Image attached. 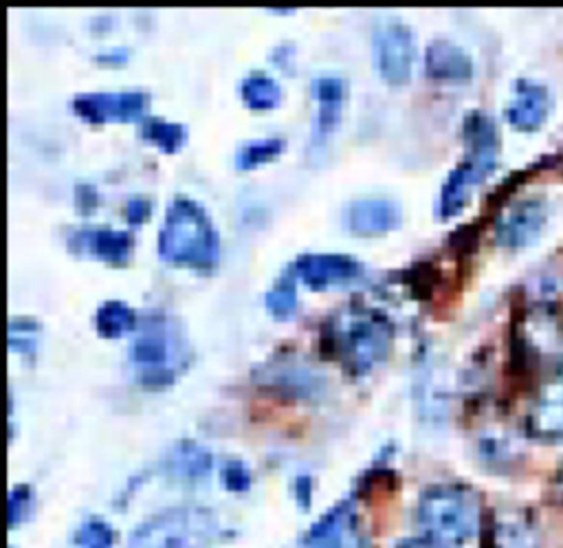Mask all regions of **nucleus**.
Returning a JSON list of instances; mask_svg holds the SVG:
<instances>
[{
  "label": "nucleus",
  "instance_id": "2",
  "mask_svg": "<svg viewBox=\"0 0 563 548\" xmlns=\"http://www.w3.org/2000/svg\"><path fill=\"white\" fill-rule=\"evenodd\" d=\"M323 352L343 363L352 374H365L387 359L391 326L374 310H345L332 315L321 330Z\"/></svg>",
  "mask_w": 563,
  "mask_h": 548
},
{
  "label": "nucleus",
  "instance_id": "17",
  "mask_svg": "<svg viewBox=\"0 0 563 548\" xmlns=\"http://www.w3.org/2000/svg\"><path fill=\"white\" fill-rule=\"evenodd\" d=\"M424 73L435 81H466L473 77V59L462 46L433 40L424 51Z\"/></svg>",
  "mask_w": 563,
  "mask_h": 548
},
{
  "label": "nucleus",
  "instance_id": "16",
  "mask_svg": "<svg viewBox=\"0 0 563 548\" xmlns=\"http://www.w3.org/2000/svg\"><path fill=\"white\" fill-rule=\"evenodd\" d=\"M132 246V235L117 229H84L70 238V249L75 253H88L114 266L128 264Z\"/></svg>",
  "mask_w": 563,
  "mask_h": 548
},
{
  "label": "nucleus",
  "instance_id": "7",
  "mask_svg": "<svg viewBox=\"0 0 563 548\" xmlns=\"http://www.w3.org/2000/svg\"><path fill=\"white\" fill-rule=\"evenodd\" d=\"M374 64L387 84H405L411 77L416 44L413 33L402 20H385L374 31Z\"/></svg>",
  "mask_w": 563,
  "mask_h": 548
},
{
  "label": "nucleus",
  "instance_id": "1",
  "mask_svg": "<svg viewBox=\"0 0 563 548\" xmlns=\"http://www.w3.org/2000/svg\"><path fill=\"white\" fill-rule=\"evenodd\" d=\"M158 255L196 271H211L218 264L220 238L200 202L187 196L172 198L158 231Z\"/></svg>",
  "mask_w": 563,
  "mask_h": 548
},
{
  "label": "nucleus",
  "instance_id": "23",
  "mask_svg": "<svg viewBox=\"0 0 563 548\" xmlns=\"http://www.w3.org/2000/svg\"><path fill=\"white\" fill-rule=\"evenodd\" d=\"M297 275L292 268H286L284 275L271 286L264 297V306L277 319H288L297 310Z\"/></svg>",
  "mask_w": 563,
  "mask_h": 548
},
{
  "label": "nucleus",
  "instance_id": "4",
  "mask_svg": "<svg viewBox=\"0 0 563 548\" xmlns=\"http://www.w3.org/2000/svg\"><path fill=\"white\" fill-rule=\"evenodd\" d=\"M477 495L460 484L429 486L418 500V524L438 548H462L479 530Z\"/></svg>",
  "mask_w": 563,
  "mask_h": 548
},
{
  "label": "nucleus",
  "instance_id": "32",
  "mask_svg": "<svg viewBox=\"0 0 563 548\" xmlns=\"http://www.w3.org/2000/svg\"><path fill=\"white\" fill-rule=\"evenodd\" d=\"M396 548H438V546L431 544L427 537H411V539L398 541Z\"/></svg>",
  "mask_w": 563,
  "mask_h": 548
},
{
  "label": "nucleus",
  "instance_id": "14",
  "mask_svg": "<svg viewBox=\"0 0 563 548\" xmlns=\"http://www.w3.org/2000/svg\"><path fill=\"white\" fill-rule=\"evenodd\" d=\"M257 372L262 374L257 379L260 385L295 398L312 396L323 387V379L312 368H308L306 363L292 361L288 357H282L275 363H266Z\"/></svg>",
  "mask_w": 563,
  "mask_h": 548
},
{
  "label": "nucleus",
  "instance_id": "10",
  "mask_svg": "<svg viewBox=\"0 0 563 548\" xmlns=\"http://www.w3.org/2000/svg\"><path fill=\"white\" fill-rule=\"evenodd\" d=\"M306 548H367L352 502H339L306 535Z\"/></svg>",
  "mask_w": 563,
  "mask_h": 548
},
{
  "label": "nucleus",
  "instance_id": "33",
  "mask_svg": "<svg viewBox=\"0 0 563 548\" xmlns=\"http://www.w3.org/2000/svg\"><path fill=\"white\" fill-rule=\"evenodd\" d=\"M299 495L303 497V508H308V504H310V478L308 475H301L299 480H297V500H299Z\"/></svg>",
  "mask_w": 563,
  "mask_h": 548
},
{
  "label": "nucleus",
  "instance_id": "12",
  "mask_svg": "<svg viewBox=\"0 0 563 548\" xmlns=\"http://www.w3.org/2000/svg\"><path fill=\"white\" fill-rule=\"evenodd\" d=\"M552 110L550 90L534 79H517L512 86V97L504 110L506 121L519 132L539 130Z\"/></svg>",
  "mask_w": 563,
  "mask_h": 548
},
{
  "label": "nucleus",
  "instance_id": "20",
  "mask_svg": "<svg viewBox=\"0 0 563 548\" xmlns=\"http://www.w3.org/2000/svg\"><path fill=\"white\" fill-rule=\"evenodd\" d=\"M136 321H139L136 313L128 304H123L119 299L103 302L97 308V315H95L97 332H99V337H106V339L123 337L125 332L136 328Z\"/></svg>",
  "mask_w": 563,
  "mask_h": 548
},
{
  "label": "nucleus",
  "instance_id": "29",
  "mask_svg": "<svg viewBox=\"0 0 563 548\" xmlns=\"http://www.w3.org/2000/svg\"><path fill=\"white\" fill-rule=\"evenodd\" d=\"M97 202H99V194L92 185L79 183L75 187V207L79 213H92L97 209Z\"/></svg>",
  "mask_w": 563,
  "mask_h": 548
},
{
  "label": "nucleus",
  "instance_id": "19",
  "mask_svg": "<svg viewBox=\"0 0 563 548\" xmlns=\"http://www.w3.org/2000/svg\"><path fill=\"white\" fill-rule=\"evenodd\" d=\"M211 453L194 440H180L165 458V473L174 480L196 482L211 471Z\"/></svg>",
  "mask_w": 563,
  "mask_h": 548
},
{
  "label": "nucleus",
  "instance_id": "31",
  "mask_svg": "<svg viewBox=\"0 0 563 548\" xmlns=\"http://www.w3.org/2000/svg\"><path fill=\"white\" fill-rule=\"evenodd\" d=\"M125 57H128V51H123V48H114V51H108V53H99V55H97V62H106V64H121Z\"/></svg>",
  "mask_w": 563,
  "mask_h": 548
},
{
  "label": "nucleus",
  "instance_id": "21",
  "mask_svg": "<svg viewBox=\"0 0 563 548\" xmlns=\"http://www.w3.org/2000/svg\"><path fill=\"white\" fill-rule=\"evenodd\" d=\"M493 548H539L534 526L523 515H508L493 528Z\"/></svg>",
  "mask_w": 563,
  "mask_h": 548
},
{
  "label": "nucleus",
  "instance_id": "15",
  "mask_svg": "<svg viewBox=\"0 0 563 548\" xmlns=\"http://www.w3.org/2000/svg\"><path fill=\"white\" fill-rule=\"evenodd\" d=\"M528 429L543 440H563V370L539 390L528 414Z\"/></svg>",
  "mask_w": 563,
  "mask_h": 548
},
{
  "label": "nucleus",
  "instance_id": "3",
  "mask_svg": "<svg viewBox=\"0 0 563 548\" xmlns=\"http://www.w3.org/2000/svg\"><path fill=\"white\" fill-rule=\"evenodd\" d=\"M462 134L466 141L464 158L449 172L438 196V216L453 218L471 200L473 189L495 169L499 136L493 119L479 110L464 117Z\"/></svg>",
  "mask_w": 563,
  "mask_h": 548
},
{
  "label": "nucleus",
  "instance_id": "28",
  "mask_svg": "<svg viewBox=\"0 0 563 548\" xmlns=\"http://www.w3.org/2000/svg\"><path fill=\"white\" fill-rule=\"evenodd\" d=\"M222 484L229 491H235V493L246 491L249 484H251V475H249V469L244 467V462H240V460L224 462V467H222Z\"/></svg>",
  "mask_w": 563,
  "mask_h": 548
},
{
  "label": "nucleus",
  "instance_id": "6",
  "mask_svg": "<svg viewBox=\"0 0 563 548\" xmlns=\"http://www.w3.org/2000/svg\"><path fill=\"white\" fill-rule=\"evenodd\" d=\"M218 533L220 524L211 508L174 506L139 524L128 548H209Z\"/></svg>",
  "mask_w": 563,
  "mask_h": 548
},
{
  "label": "nucleus",
  "instance_id": "22",
  "mask_svg": "<svg viewBox=\"0 0 563 548\" xmlns=\"http://www.w3.org/2000/svg\"><path fill=\"white\" fill-rule=\"evenodd\" d=\"M240 95L244 103L253 110H271L282 101L279 84L264 73H253L244 77L240 84Z\"/></svg>",
  "mask_w": 563,
  "mask_h": 548
},
{
  "label": "nucleus",
  "instance_id": "8",
  "mask_svg": "<svg viewBox=\"0 0 563 548\" xmlns=\"http://www.w3.org/2000/svg\"><path fill=\"white\" fill-rule=\"evenodd\" d=\"M545 220L548 205L543 198H521L499 211L495 220V240L506 249H523L541 235Z\"/></svg>",
  "mask_w": 563,
  "mask_h": 548
},
{
  "label": "nucleus",
  "instance_id": "24",
  "mask_svg": "<svg viewBox=\"0 0 563 548\" xmlns=\"http://www.w3.org/2000/svg\"><path fill=\"white\" fill-rule=\"evenodd\" d=\"M141 136L167 154H174L187 141V128L183 123L165 121V119H143Z\"/></svg>",
  "mask_w": 563,
  "mask_h": 548
},
{
  "label": "nucleus",
  "instance_id": "13",
  "mask_svg": "<svg viewBox=\"0 0 563 548\" xmlns=\"http://www.w3.org/2000/svg\"><path fill=\"white\" fill-rule=\"evenodd\" d=\"M402 211L396 200L385 196L356 198L345 209V224L356 235H378L398 229Z\"/></svg>",
  "mask_w": 563,
  "mask_h": 548
},
{
  "label": "nucleus",
  "instance_id": "5",
  "mask_svg": "<svg viewBox=\"0 0 563 548\" xmlns=\"http://www.w3.org/2000/svg\"><path fill=\"white\" fill-rule=\"evenodd\" d=\"M130 361L143 387H167L189 361L185 335L169 317L147 315L130 343Z\"/></svg>",
  "mask_w": 563,
  "mask_h": 548
},
{
  "label": "nucleus",
  "instance_id": "25",
  "mask_svg": "<svg viewBox=\"0 0 563 548\" xmlns=\"http://www.w3.org/2000/svg\"><path fill=\"white\" fill-rule=\"evenodd\" d=\"M286 147V141L279 136H268V139H260V141H251L246 145H242L235 154V167L238 169H253L262 163H268L273 158H277L282 154V150Z\"/></svg>",
  "mask_w": 563,
  "mask_h": 548
},
{
  "label": "nucleus",
  "instance_id": "11",
  "mask_svg": "<svg viewBox=\"0 0 563 548\" xmlns=\"http://www.w3.org/2000/svg\"><path fill=\"white\" fill-rule=\"evenodd\" d=\"M295 275L314 291L345 286L361 277V262L343 253H306L290 266Z\"/></svg>",
  "mask_w": 563,
  "mask_h": 548
},
{
  "label": "nucleus",
  "instance_id": "30",
  "mask_svg": "<svg viewBox=\"0 0 563 548\" xmlns=\"http://www.w3.org/2000/svg\"><path fill=\"white\" fill-rule=\"evenodd\" d=\"M150 213H152V202L147 198H143V196H134L125 205V218H128L130 224L145 222Z\"/></svg>",
  "mask_w": 563,
  "mask_h": 548
},
{
  "label": "nucleus",
  "instance_id": "9",
  "mask_svg": "<svg viewBox=\"0 0 563 548\" xmlns=\"http://www.w3.org/2000/svg\"><path fill=\"white\" fill-rule=\"evenodd\" d=\"M147 92L119 90V92H79L73 99L77 117L90 123L106 121H134L141 119L147 108Z\"/></svg>",
  "mask_w": 563,
  "mask_h": 548
},
{
  "label": "nucleus",
  "instance_id": "26",
  "mask_svg": "<svg viewBox=\"0 0 563 548\" xmlns=\"http://www.w3.org/2000/svg\"><path fill=\"white\" fill-rule=\"evenodd\" d=\"M112 544H114V533L110 524L97 517L84 522L75 533L77 548H112Z\"/></svg>",
  "mask_w": 563,
  "mask_h": 548
},
{
  "label": "nucleus",
  "instance_id": "18",
  "mask_svg": "<svg viewBox=\"0 0 563 548\" xmlns=\"http://www.w3.org/2000/svg\"><path fill=\"white\" fill-rule=\"evenodd\" d=\"M314 99H317V121H314V141L328 139V134L339 125L345 81L336 75H321L314 79Z\"/></svg>",
  "mask_w": 563,
  "mask_h": 548
},
{
  "label": "nucleus",
  "instance_id": "34",
  "mask_svg": "<svg viewBox=\"0 0 563 548\" xmlns=\"http://www.w3.org/2000/svg\"><path fill=\"white\" fill-rule=\"evenodd\" d=\"M559 484H561V489H563V471H561V478H559Z\"/></svg>",
  "mask_w": 563,
  "mask_h": 548
},
{
  "label": "nucleus",
  "instance_id": "27",
  "mask_svg": "<svg viewBox=\"0 0 563 548\" xmlns=\"http://www.w3.org/2000/svg\"><path fill=\"white\" fill-rule=\"evenodd\" d=\"M33 504V493L26 484H18L9 493V526H18L31 511Z\"/></svg>",
  "mask_w": 563,
  "mask_h": 548
}]
</instances>
